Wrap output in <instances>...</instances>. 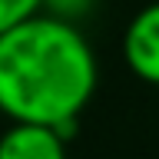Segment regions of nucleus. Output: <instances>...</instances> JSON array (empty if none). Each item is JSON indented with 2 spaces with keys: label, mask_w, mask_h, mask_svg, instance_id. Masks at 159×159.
Wrapping results in <instances>:
<instances>
[{
  "label": "nucleus",
  "mask_w": 159,
  "mask_h": 159,
  "mask_svg": "<svg viewBox=\"0 0 159 159\" xmlns=\"http://www.w3.org/2000/svg\"><path fill=\"white\" fill-rule=\"evenodd\" d=\"M96 83V53L73 20L40 10L0 33V113L10 123H47L73 139Z\"/></svg>",
  "instance_id": "obj_1"
},
{
  "label": "nucleus",
  "mask_w": 159,
  "mask_h": 159,
  "mask_svg": "<svg viewBox=\"0 0 159 159\" xmlns=\"http://www.w3.org/2000/svg\"><path fill=\"white\" fill-rule=\"evenodd\" d=\"M66 143L57 126L10 123L0 133V159H66Z\"/></svg>",
  "instance_id": "obj_3"
},
{
  "label": "nucleus",
  "mask_w": 159,
  "mask_h": 159,
  "mask_svg": "<svg viewBox=\"0 0 159 159\" xmlns=\"http://www.w3.org/2000/svg\"><path fill=\"white\" fill-rule=\"evenodd\" d=\"M40 10H43V0H0V33L13 30Z\"/></svg>",
  "instance_id": "obj_4"
},
{
  "label": "nucleus",
  "mask_w": 159,
  "mask_h": 159,
  "mask_svg": "<svg viewBox=\"0 0 159 159\" xmlns=\"http://www.w3.org/2000/svg\"><path fill=\"white\" fill-rule=\"evenodd\" d=\"M123 60L133 76L159 86V0L146 3L126 23L123 33Z\"/></svg>",
  "instance_id": "obj_2"
},
{
  "label": "nucleus",
  "mask_w": 159,
  "mask_h": 159,
  "mask_svg": "<svg viewBox=\"0 0 159 159\" xmlns=\"http://www.w3.org/2000/svg\"><path fill=\"white\" fill-rule=\"evenodd\" d=\"M89 3H93V0H43V10L53 13V17H63V20H73V23H76V17L86 13Z\"/></svg>",
  "instance_id": "obj_5"
}]
</instances>
